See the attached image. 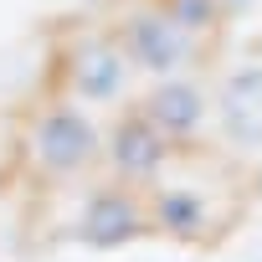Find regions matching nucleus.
<instances>
[{"mask_svg":"<svg viewBox=\"0 0 262 262\" xmlns=\"http://www.w3.org/2000/svg\"><path fill=\"white\" fill-rule=\"evenodd\" d=\"M21 155L47 180H77L103 160V128L72 103H47L21 123Z\"/></svg>","mask_w":262,"mask_h":262,"instance_id":"obj_1","label":"nucleus"},{"mask_svg":"<svg viewBox=\"0 0 262 262\" xmlns=\"http://www.w3.org/2000/svg\"><path fill=\"white\" fill-rule=\"evenodd\" d=\"M108 41L128 57V67H139L149 77H185L195 62H201V41L190 31H180L155 0H144V6H128L113 16V26H103Z\"/></svg>","mask_w":262,"mask_h":262,"instance_id":"obj_2","label":"nucleus"},{"mask_svg":"<svg viewBox=\"0 0 262 262\" xmlns=\"http://www.w3.org/2000/svg\"><path fill=\"white\" fill-rule=\"evenodd\" d=\"M57 67H62L67 93L82 98V103H118V98L128 93V72H134L128 57L108 41V31H82V36H72V41L62 47Z\"/></svg>","mask_w":262,"mask_h":262,"instance_id":"obj_3","label":"nucleus"},{"mask_svg":"<svg viewBox=\"0 0 262 262\" xmlns=\"http://www.w3.org/2000/svg\"><path fill=\"white\" fill-rule=\"evenodd\" d=\"M144 231H149V206H144V195H139L134 185H118V180L93 185V190L82 195L77 221H72V236L88 242V247H103V252L134 242V236H144Z\"/></svg>","mask_w":262,"mask_h":262,"instance_id":"obj_4","label":"nucleus"},{"mask_svg":"<svg viewBox=\"0 0 262 262\" xmlns=\"http://www.w3.org/2000/svg\"><path fill=\"white\" fill-rule=\"evenodd\" d=\"M103 165L113 170L118 185H149L170 165V139L160 134V128H149V118L139 108H128L103 134Z\"/></svg>","mask_w":262,"mask_h":262,"instance_id":"obj_5","label":"nucleus"},{"mask_svg":"<svg viewBox=\"0 0 262 262\" xmlns=\"http://www.w3.org/2000/svg\"><path fill=\"white\" fill-rule=\"evenodd\" d=\"M139 113L149 118V128H160L170 144H185V139H195L201 128H206L211 98H206V88L195 77H165V82H155L144 93Z\"/></svg>","mask_w":262,"mask_h":262,"instance_id":"obj_6","label":"nucleus"},{"mask_svg":"<svg viewBox=\"0 0 262 262\" xmlns=\"http://www.w3.org/2000/svg\"><path fill=\"white\" fill-rule=\"evenodd\" d=\"M216 123L221 134L247 149V155H262V67H242L221 82L216 93Z\"/></svg>","mask_w":262,"mask_h":262,"instance_id":"obj_7","label":"nucleus"},{"mask_svg":"<svg viewBox=\"0 0 262 262\" xmlns=\"http://www.w3.org/2000/svg\"><path fill=\"white\" fill-rule=\"evenodd\" d=\"M144 206H149V231H165L180 242H195L211 231V201L201 195V185H160Z\"/></svg>","mask_w":262,"mask_h":262,"instance_id":"obj_8","label":"nucleus"},{"mask_svg":"<svg viewBox=\"0 0 262 262\" xmlns=\"http://www.w3.org/2000/svg\"><path fill=\"white\" fill-rule=\"evenodd\" d=\"M155 6H160V11L180 26V31H190L195 41H201V36H211V31L226 21L216 0H155Z\"/></svg>","mask_w":262,"mask_h":262,"instance_id":"obj_9","label":"nucleus"},{"mask_svg":"<svg viewBox=\"0 0 262 262\" xmlns=\"http://www.w3.org/2000/svg\"><path fill=\"white\" fill-rule=\"evenodd\" d=\"M216 6H221V16H236V11L247 6V0H216Z\"/></svg>","mask_w":262,"mask_h":262,"instance_id":"obj_10","label":"nucleus"}]
</instances>
